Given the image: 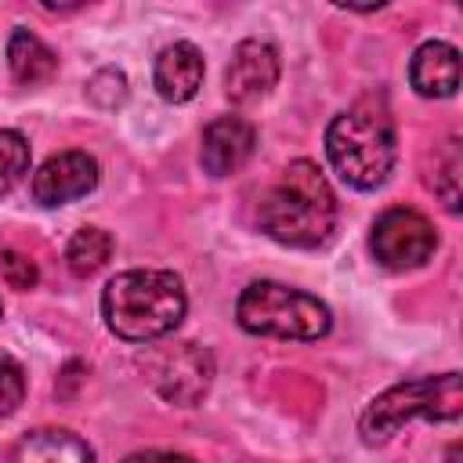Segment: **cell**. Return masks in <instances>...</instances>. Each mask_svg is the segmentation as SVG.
Instances as JSON below:
<instances>
[{"instance_id":"cell-1","label":"cell","mask_w":463,"mask_h":463,"mask_svg":"<svg viewBox=\"0 0 463 463\" xmlns=\"http://www.w3.org/2000/svg\"><path fill=\"white\" fill-rule=\"evenodd\" d=\"M336 224V199L311 159H297L260 199V228L286 246H322Z\"/></svg>"},{"instance_id":"cell-2","label":"cell","mask_w":463,"mask_h":463,"mask_svg":"<svg viewBox=\"0 0 463 463\" xmlns=\"http://www.w3.org/2000/svg\"><path fill=\"white\" fill-rule=\"evenodd\" d=\"M326 152L351 188H380L394 170V116L380 94L358 98L326 130Z\"/></svg>"},{"instance_id":"cell-3","label":"cell","mask_w":463,"mask_h":463,"mask_svg":"<svg viewBox=\"0 0 463 463\" xmlns=\"http://www.w3.org/2000/svg\"><path fill=\"white\" fill-rule=\"evenodd\" d=\"M184 286L174 271H123L101 293L109 329L134 344L166 336L184 318Z\"/></svg>"},{"instance_id":"cell-4","label":"cell","mask_w":463,"mask_h":463,"mask_svg":"<svg viewBox=\"0 0 463 463\" xmlns=\"http://www.w3.org/2000/svg\"><path fill=\"white\" fill-rule=\"evenodd\" d=\"M463 409V387L459 373H441V376H423V380H405L394 383L391 391L376 394L365 412H362V438L369 445L387 441L402 423L423 416V420H459Z\"/></svg>"},{"instance_id":"cell-5","label":"cell","mask_w":463,"mask_h":463,"mask_svg":"<svg viewBox=\"0 0 463 463\" xmlns=\"http://www.w3.org/2000/svg\"><path fill=\"white\" fill-rule=\"evenodd\" d=\"M239 326L260 336H282V340H318L329 333V307L293 286L282 282H253L242 289L235 304Z\"/></svg>"},{"instance_id":"cell-6","label":"cell","mask_w":463,"mask_h":463,"mask_svg":"<svg viewBox=\"0 0 463 463\" xmlns=\"http://www.w3.org/2000/svg\"><path fill=\"white\" fill-rule=\"evenodd\" d=\"M369 250L383 268L409 271V268H420L430 260V253L438 250V232L423 213L394 206V210L376 217L373 235H369Z\"/></svg>"},{"instance_id":"cell-7","label":"cell","mask_w":463,"mask_h":463,"mask_svg":"<svg viewBox=\"0 0 463 463\" xmlns=\"http://www.w3.org/2000/svg\"><path fill=\"white\" fill-rule=\"evenodd\" d=\"M145 373L166 402L195 405L213 380V362L199 344H174V347L152 351L145 358Z\"/></svg>"},{"instance_id":"cell-8","label":"cell","mask_w":463,"mask_h":463,"mask_svg":"<svg viewBox=\"0 0 463 463\" xmlns=\"http://www.w3.org/2000/svg\"><path fill=\"white\" fill-rule=\"evenodd\" d=\"M279 83V51L268 40H242L228 61L224 90L235 105L260 101Z\"/></svg>"},{"instance_id":"cell-9","label":"cell","mask_w":463,"mask_h":463,"mask_svg":"<svg viewBox=\"0 0 463 463\" xmlns=\"http://www.w3.org/2000/svg\"><path fill=\"white\" fill-rule=\"evenodd\" d=\"M98 184V163L87 152H58L33 174V195L43 206H61L80 195H87Z\"/></svg>"},{"instance_id":"cell-10","label":"cell","mask_w":463,"mask_h":463,"mask_svg":"<svg viewBox=\"0 0 463 463\" xmlns=\"http://www.w3.org/2000/svg\"><path fill=\"white\" fill-rule=\"evenodd\" d=\"M253 148H257V130H253L250 119H242V116H217L203 130L199 159H203L206 174L224 177V174H235L239 166H246Z\"/></svg>"},{"instance_id":"cell-11","label":"cell","mask_w":463,"mask_h":463,"mask_svg":"<svg viewBox=\"0 0 463 463\" xmlns=\"http://www.w3.org/2000/svg\"><path fill=\"white\" fill-rule=\"evenodd\" d=\"M156 90L166 98V101H188L195 98L199 83H203V54L195 43L188 40H177L170 47L159 51L156 58Z\"/></svg>"},{"instance_id":"cell-12","label":"cell","mask_w":463,"mask_h":463,"mask_svg":"<svg viewBox=\"0 0 463 463\" xmlns=\"http://www.w3.org/2000/svg\"><path fill=\"white\" fill-rule=\"evenodd\" d=\"M409 80L423 98H449L459 87V51L445 40H427L409 65Z\"/></svg>"},{"instance_id":"cell-13","label":"cell","mask_w":463,"mask_h":463,"mask_svg":"<svg viewBox=\"0 0 463 463\" xmlns=\"http://www.w3.org/2000/svg\"><path fill=\"white\" fill-rule=\"evenodd\" d=\"M11 463H94V452H90V445H87L80 434H72V430L40 427V430H29V434L14 445Z\"/></svg>"},{"instance_id":"cell-14","label":"cell","mask_w":463,"mask_h":463,"mask_svg":"<svg viewBox=\"0 0 463 463\" xmlns=\"http://www.w3.org/2000/svg\"><path fill=\"white\" fill-rule=\"evenodd\" d=\"M7 65H11L18 83L33 87V83H43V80L54 76L58 58L40 36H33L29 29H14L11 40H7Z\"/></svg>"},{"instance_id":"cell-15","label":"cell","mask_w":463,"mask_h":463,"mask_svg":"<svg viewBox=\"0 0 463 463\" xmlns=\"http://www.w3.org/2000/svg\"><path fill=\"white\" fill-rule=\"evenodd\" d=\"M109 257H112V235L101 232V228H80L69 239V250H65V260H69L72 275H80V279L105 268Z\"/></svg>"},{"instance_id":"cell-16","label":"cell","mask_w":463,"mask_h":463,"mask_svg":"<svg viewBox=\"0 0 463 463\" xmlns=\"http://www.w3.org/2000/svg\"><path fill=\"white\" fill-rule=\"evenodd\" d=\"M29 174V141L18 130H0V195Z\"/></svg>"},{"instance_id":"cell-17","label":"cell","mask_w":463,"mask_h":463,"mask_svg":"<svg viewBox=\"0 0 463 463\" xmlns=\"http://www.w3.org/2000/svg\"><path fill=\"white\" fill-rule=\"evenodd\" d=\"M87 94H90L94 105L116 109V105H123V98H127V76H123L119 69H101V72H94V80L87 83Z\"/></svg>"},{"instance_id":"cell-18","label":"cell","mask_w":463,"mask_h":463,"mask_svg":"<svg viewBox=\"0 0 463 463\" xmlns=\"http://www.w3.org/2000/svg\"><path fill=\"white\" fill-rule=\"evenodd\" d=\"M25 398V373L11 354H0V416L14 412Z\"/></svg>"},{"instance_id":"cell-19","label":"cell","mask_w":463,"mask_h":463,"mask_svg":"<svg viewBox=\"0 0 463 463\" xmlns=\"http://www.w3.org/2000/svg\"><path fill=\"white\" fill-rule=\"evenodd\" d=\"M0 275H4V282H7L11 289H33V286H36V268H33V260L22 257V253H14V250H4V253H0Z\"/></svg>"},{"instance_id":"cell-20","label":"cell","mask_w":463,"mask_h":463,"mask_svg":"<svg viewBox=\"0 0 463 463\" xmlns=\"http://www.w3.org/2000/svg\"><path fill=\"white\" fill-rule=\"evenodd\" d=\"M123 463H195V459L192 456H181V452H134Z\"/></svg>"}]
</instances>
